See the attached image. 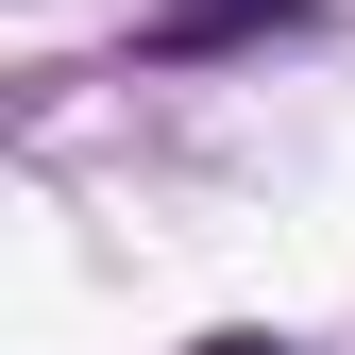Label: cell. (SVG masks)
<instances>
[{
	"mask_svg": "<svg viewBox=\"0 0 355 355\" xmlns=\"http://www.w3.org/2000/svg\"><path fill=\"white\" fill-rule=\"evenodd\" d=\"M203 355H288V338H203Z\"/></svg>",
	"mask_w": 355,
	"mask_h": 355,
	"instance_id": "6da1fadb",
	"label": "cell"
}]
</instances>
